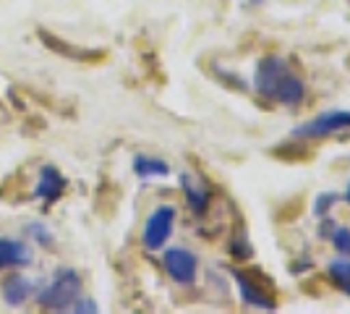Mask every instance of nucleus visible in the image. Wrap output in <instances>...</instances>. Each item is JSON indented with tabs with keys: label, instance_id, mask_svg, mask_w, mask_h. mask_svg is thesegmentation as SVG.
I'll use <instances>...</instances> for the list:
<instances>
[{
	"label": "nucleus",
	"instance_id": "f257e3e1",
	"mask_svg": "<svg viewBox=\"0 0 350 314\" xmlns=\"http://www.w3.org/2000/svg\"><path fill=\"white\" fill-rule=\"evenodd\" d=\"M254 87L264 100L282 107H298L304 103V81L293 71V66L280 55H264L254 71Z\"/></svg>",
	"mask_w": 350,
	"mask_h": 314
},
{
	"label": "nucleus",
	"instance_id": "f03ea898",
	"mask_svg": "<svg viewBox=\"0 0 350 314\" xmlns=\"http://www.w3.org/2000/svg\"><path fill=\"white\" fill-rule=\"evenodd\" d=\"M81 293V275L71 267H63L53 275V280L44 285V291L40 293V306L50 309V312H63L71 309V304H76Z\"/></svg>",
	"mask_w": 350,
	"mask_h": 314
},
{
	"label": "nucleus",
	"instance_id": "7ed1b4c3",
	"mask_svg": "<svg viewBox=\"0 0 350 314\" xmlns=\"http://www.w3.org/2000/svg\"><path fill=\"white\" fill-rule=\"evenodd\" d=\"M173 228H175V207H170V205L157 207L146 218V223H144V233H142L144 246L149 252L162 249V246L167 244V239H170Z\"/></svg>",
	"mask_w": 350,
	"mask_h": 314
},
{
	"label": "nucleus",
	"instance_id": "20e7f679",
	"mask_svg": "<svg viewBox=\"0 0 350 314\" xmlns=\"http://www.w3.org/2000/svg\"><path fill=\"white\" fill-rule=\"evenodd\" d=\"M350 129V110H329V113H321L308 123H301L293 136H311V139H319L327 134H337V131H345Z\"/></svg>",
	"mask_w": 350,
	"mask_h": 314
},
{
	"label": "nucleus",
	"instance_id": "39448f33",
	"mask_svg": "<svg viewBox=\"0 0 350 314\" xmlns=\"http://www.w3.org/2000/svg\"><path fill=\"white\" fill-rule=\"evenodd\" d=\"M165 270H167V275L173 278L175 283L180 285H191L196 280V270H199V262H196V257L191 254L189 249H183V246H173V249H167L165 252Z\"/></svg>",
	"mask_w": 350,
	"mask_h": 314
},
{
	"label": "nucleus",
	"instance_id": "423d86ee",
	"mask_svg": "<svg viewBox=\"0 0 350 314\" xmlns=\"http://www.w3.org/2000/svg\"><path fill=\"white\" fill-rule=\"evenodd\" d=\"M66 192V179L55 165H44L40 170V181H37V189H34V196L42 199L44 205H55L60 196Z\"/></svg>",
	"mask_w": 350,
	"mask_h": 314
},
{
	"label": "nucleus",
	"instance_id": "0eeeda50",
	"mask_svg": "<svg viewBox=\"0 0 350 314\" xmlns=\"http://www.w3.org/2000/svg\"><path fill=\"white\" fill-rule=\"evenodd\" d=\"M233 278H235V283H238L241 296H243V301H246L248 306H254V309H264V312H275V309H278L275 299H272V296H267V293H264L262 288L248 278L243 270H233Z\"/></svg>",
	"mask_w": 350,
	"mask_h": 314
},
{
	"label": "nucleus",
	"instance_id": "6e6552de",
	"mask_svg": "<svg viewBox=\"0 0 350 314\" xmlns=\"http://www.w3.org/2000/svg\"><path fill=\"white\" fill-rule=\"evenodd\" d=\"M34 254L27 244L16 239H0V270L11 267H29Z\"/></svg>",
	"mask_w": 350,
	"mask_h": 314
},
{
	"label": "nucleus",
	"instance_id": "1a4fd4ad",
	"mask_svg": "<svg viewBox=\"0 0 350 314\" xmlns=\"http://www.w3.org/2000/svg\"><path fill=\"white\" fill-rule=\"evenodd\" d=\"M31 293H34V283H31L29 278H24V275H11L5 283H3V299L8 306H21V304H27L31 299Z\"/></svg>",
	"mask_w": 350,
	"mask_h": 314
},
{
	"label": "nucleus",
	"instance_id": "9d476101",
	"mask_svg": "<svg viewBox=\"0 0 350 314\" xmlns=\"http://www.w3.org/2000/svg\"><path fill=\"white\" fill-rule=\"evenodd\" d=\"M180 181H183V192H186V199H189V207L193 209L196 215H204L206 209H209V199H212L209 189H206L199 179L189 176V173H183Z\"/></svg>",
	"mask_w": 350,
	"mask_h": 314
},
{
	"label": "nucleus",
	"instance_id": "9b49d317",
	"mask_svg": "<svg viewBox=\"0 0 350 314\" xmlns=\"http://www.w3.org/2000/svg\"><path fill=\"white\" fill-rule=\"evenodd\" d=\"M133 173H136L139 179H162V176L170 173V168H167V163L160 160V157L136 155V157H133Z\"/></svg>",
	"mask_w": 350,
	"mask_h": 314
},
{
	"label": "nucleus",
	"instance_id": "f8f14e48",
	"mask_svg": "<svg viewBox=\"0 0 350 314\" xmlns=\"http://www.w3.org/2000/svg\"><path fill=\"white\" fill-rule=\"evenodd\" d=\"M40 40H42L44 45L50 47V50H55V53H60V55H66V58H73V60H87L92 53H87V50H79V47L68 45V42H60V40H55L50 31H40Z\"/></svg>",
	"mask_w": 350,
	"mask_h": 314
},
{
	"label": "nucleus",
	"instance_id": "ddd939ff",
	"mask_svg": "<svg viewBox=\"0 0 350 314\" xmlns=\"http://www.w3.org/2000/svg\"><path fill=\"white\" fill-rule=\"evenodd\" d=\"M329 275H332V280L350 296V259H335V262L329 265Z\"/></svg>",
	"mask_w": 350,
	"mask_h": 314
},
{
	"label": "nucleus",
	"instance_id": "4468645a",
	"mask_svg": "<svg viewBox=\"0 0 350 314\" xmlns=\"http://www.w3.org/2000/svg\"><path fill=\"white\" fill-rule=\"evenodd\" d=\"M329 239L335 244V249L342 257H350V228L345 225H337L335 231H329Z\"/></svg>",
	"mask_w": 350,
	"mask_h": 314
},
{
	"label": "nucleus",
	"instance_id": "2eb2a0df",
	"mask_svg": "<svg viewBox=\"0 0 350 314\" xmlns=\"http://www.w3.org/2000/svg\"><path fill=\"white\" fill-rule=\"evenodd\" d=\"M29 233L34 236V241L42 244V246H50V244H53V233H50L44 225H40V223L29 225Z\"/></svg>",
	"mask_w": 350,
	"mask_h": 314
},
{
	"label": "nucleus",
	"instance_id": "dca6fc26",
	"mask_svg": "<svg viewBox=\"0 0 350 314\" xmlns=\"http://www.w3.org/2000/svg\"><path fill=\"white\" fill-rule=\"evenodd\" d=\"M335 199H337L335 194H324V196H319V199H317V207H314V212H317V215H321V218H327V212L332 209V205H335Z\"/></svg>",
	"mask_w": 350,
	"mask_h": 314
},
{
	"label": "nucleus",
	"instance_id": "f3484780",
	"mask_svg": "<svg viewBox=\"0 0 350 314\" xmlns=\"http://www.w3.org/2000/svg\"><path fill=\"white\" fill-rule=\"evenodd\" d=\"M73 312H97L94 301H79V306H73Z\"/></svg>",
	"mask_w": 350,
	"mask_h": 314
},
{
	"label": "nucleus",
	"instance_id": "a211bd4d",
	"mask_svg": "<svg viewBox=\"0 0 350 314\" xmlns=\"http://www.w3.org/2000/svg\"><path fill=\"white\" fill-rule=\"evenodd\" d=\"M348 202H350V186H348Z\"/></svg>",
	"mask_w": 350,
	"mask_h": 314
}]
</instances>
